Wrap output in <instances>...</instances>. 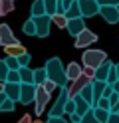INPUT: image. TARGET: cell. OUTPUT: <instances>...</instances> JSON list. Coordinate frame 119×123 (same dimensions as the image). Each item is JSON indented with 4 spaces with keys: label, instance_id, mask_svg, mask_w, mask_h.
I'll list each match as a JSON object with an SVG mask.
<instances>
[{
    "label": "cell",
    "instance_id": "obj_13",
    "mask_svg": "<svg viewBox=\"0 0 119 123\" xmlns=\"http://www.w3.org/2000/svg\"><path fill=\"white\" fill-rule=\"evenodd\" d=\"M105 86L107 83L105 81H91V97H93V103H91V107H95L97 105V101L101 99V95H103V89H105Z\"/></svg>",
    "mask_w": 119,
    "mask_h": 123
},
{
    "label": "cell",
    "instance_id": "obj_1",
    "mask_svg": "<svg viewBox=\"0 0 119 123\" xmlns=\"http://www.w3.org/2000/svg\"><path fill=\"white\" fill-rule=\"evenodd\" d=\"M48 80L54 81L58 87H66L68 86V78H66V68L62 66V60L60 58H50L44 66Z\"/></svg>",
    "mask_w": 119,
    "mask_h": 123
},
{
    "label": "cell",
    "instance_id": "obj_53",
    "mask_svg": "<svg viewBox=\"0 0 119 123\" xmlns=\"http://www.w3.org/2000/svg\"><path fill=\"white\" fill-rule=\"evenodd\" d=\"M12 2H16V0H12Z\"/></svg>",
    "mask_w": 119,
    "mask_h": 123
},
{
    "label": "cell",
    "instance_id": "obj_15",
    "mask_svg": "<svg viewBox=\"0 0 119 123\" xmlns=\"http://www.w3.org/2000/svg\"><path fill=\"white\" fill-rule=\"evenodd\" d=\"M4 95L16 103L20 99V83H4Z\"/></svg>",
    "mask_w": 119,
    "mask_h": 123
},
{
    "label": "cell",
    "instance_id": "obj_51",
    "mask_svg": "<svg viewBox=\"0 0 119 123\" xmlns=\"http://www.w3.org/2000/svg\"><path fill=\"white\" fill-rule=\"evenodd\" d=\"M115 8H117V12H119V6H115Z\"/></svg>",
    "mask_w": 119,
    "mask_h": 123
},
{
    "label": "cell",
    "instance_id": "obj_23",
    "mask_svg": "<svg viewBox=\"0 0 119 123\" xmlns=\"http://www.w3.org/2000/svg\"><path fill=\"white\" fill-rule=\"evenodd\" d=\"M22 32L26 34V36H36V24H34V20H26L24 22V26H22Z\"/></svg>",
    "mask_w": 119,
    "mask_h": 123
},
{
    "label": "cell",
    "instance_id": "obj_18",
    "mask_svg": "<svg viewBox=\"0 0 119 123\" xmlns=\"http://www.w3.org/2000/svg\"><path fill=\"white\" fill-rule=\"evenodd\" d=\"M6 54L8 56H12V58H18V56H22V54H26V48L18 42V44H12V46H6Z\"/></svg>",
    "mask_w": 119,
    "mask_h": 123
},
{
    "label": "cell",
    "instance_id": "obj_21",
    "mask_svg": "<svg viewBox=\"0 0 119 123\" xmlns=\"http://www.w3.org/2000/svg\"><path fill=\"white\" fill-rule=\"evenodd\" d=\"M42 2H44V8H46L48 16H54V14L58 12V2L60 0H42Z\"/></svg>",
    "mask_w": 119,
    "mask_h": 123
},
{
    "label": "cell",
    "instance_id": "obj_49",
    "mask_svg": "<svg viewBox=\"0 0 119 123\" xmlns=\"http://www.w3.org/2000/svg\"><path fill=\"white\" fill-rule=\"evenodd\" d=\"M4 99H6V95H4V93H0V103H2Z\"/></svg>",
    "mask_w": 119,
    "mask_h": 123
},
{
    "label": "cell",
    "instance_id": "obj_30",
    "mask_svg": "<svg viewBox=\"0 0 119 123\" xmlns=\"http://www.w3.org/2000/svg\"><path fill=\"white\" fill-rule=\"evenodd\" d=\"M0 6H2V16H6V14H10L14 10V2L12 0H0Z\"/></svg>",
    "mask_w": 119,
    "mask_h": 123
},
{
    "label": "cell",
    "instance_id": "obj_43",
    "mask_svg": "<svg viewBox=\"0 0 119 123\" xmlns=\"http://www.w3.org/2000/svg\"><path fill=\"white\" fill-rule=\"evenodd\" d=\"M46 123H68V121H66V117H50Z\"/></svg>",
    "mask_w": 119,
    "mask_h": 123
},
{
    "label": "cell",
    "instance_id": "obj_14",
    "mask_svg": "<svg viewBox=\"0 0 119 123\" xmlns=\"http://www.w3.org/2000/svg\"><path fill=\"white\" fill-rule=\"evenodd\" d=\"M111 66H113V64H111L109 60H105L101 66H97V68H95V78H93V80H95V81H105L107 75H109Z\"/></svg>",
    "mask_w": 119,
    "mask_h": 123
},
{
    "label": "cell",
    "instance_id": "obj_16",
    "mask_svg": "<svg viewBox=\"0 0 119 123\" xmlns=\"http://www.w3.org/2000/svg\"><path fill=\"white\" fill-rule=\"evenodd\" d=\"M81 75V66L77 64V62H69L68 68H66V78L68 81H74L75 78H79Z\"/></svg>",
    "mask_w": 119,
    "mask_h": 123
},
{
    "label": "cell",
    "instance_id": "obj_22",
    "mask_svg": "<svg viewBox=\"0 0 119 123\" xmlns=\"http://www.w3.org/2000/svg\"><path fill=\"white\" fill-rule=\"evenodd\" d=\"M46 80H48V75H46V70H44V68L34 70V86H42Z\"/></svg>",
    "mask_w": 119,
    "mask_h": 123
},
{
    "label": "cell",
    "instance_id": "obj_37",
    "mask_svg": "<svg viewBox=\"0 0 119 123\" xmlns=\"http://www.w3.org/2000/svg\"><path fill=\"white\" fill-rule=\"evenodd\" d=\"M95 107H99V109H105V111H111V101H109L107 97H101Z\"/></svg>",
    "mask_w": 119,
    "mask_h": 123
},
{
    "label": "cell",
    "instance_id": "obj_26",
    "mask_svg": "<svg viewBox=\"0 0 119 123\" xmlns=\"http://www.w3.org/2000/svg\"><path fill=\"white\" fill-rule=\"evenodd\" d=\"M79 97H81L83 99V101H87V103H93V97H91V83H89V86H85L81 91H79Z\"/></svg>",
    "mask_w": 119,
    "mask_h": 123
},
{
    "label": "cell",
    "instance_id": "obj_40",
    "mask_svg": "<svg viewBox=\"0 0 119 123\" xmlns=\"http://www.w3.org/2000/svg\"><path fill=\"white\" fill-rule=\"evenodd\" d=\"M99 6H119V0H95Z\"/></svg>",
    "mask_w": 119,
    "mask_h": 123
},
{
    "label": "cell",
    "instance_id": "obj_19",
    "mask_svg": "<svg viewBox=\"0 0 119 123\" xmlns=\"http://www.w3.org/2000/svg\"><path fill=\"white\" fill-rule=\"evenodd\" d=\"M18 74H20V83H34V70H30V68H20Z\"/></svg>",
    "mask_w": 119,
    "mask_h": 123
},
{
    "label": "cell",
    "instance_id": "obj_9",
    "mask_svg": "<svg viewBox=\"0 0 119 123\" xmlns=\"http://www.w3.org/2000/svg\"><path fill=\"white\" fill-rule=\"evenodd\" d=\"M34 95H36V86L34 83H20V99L18 101L22 105L34 103Z\"/></svg>",
    "mask_w": 119,
    "mask_h": 123
},
{
    "label": "cell",
    "instance_id": "obj_10",
    "mask_svg": "<svg viewBox=\"0 0 119 123\" xmlns=\"http://www.w3.org/2000/svg\"><path fill=\"white\" fill-rule=\"evenodd\" d=\"M12 44H18L16 36L12 32V28L8 24H0V46L6 48V46H12Z\"/></svg>",
    "mask_w": 119,
    "mask_h": 123
},
{
    "label": "cell",
    "instance_id": "obj_32",
    "mask_svg": "<svg viewBox=\"0 0 119 123\" xmlns=\"http://www.w3.org/2000/svg\"><path fill=\"white\" fill-rule=\"evenodd\" d=\"M16 60H18L20 68H28V66H30V60H32V56H30V54L26 52V54H22V56H18Z\"/></svg>",
    "mask_w": 119,
    "mask_h": 123
},
{
    "label": "cell",
    "instance_id": "obj_47",
    "mask_svg": "<svg viewBox=\"0 0 119 123\" xmlns=\"http://www.w3.org/2000/svg\"><path fill=\"white\" fill-rule=\"evenodd\" d=\"M115 74H117V80H119V62L115 64Z\"/></svg>",
    "mask_w": 119,
    "mask_h": 123
},
{
    "label": "cell",
    "instance_id": "obj_44",
    "mask_svg": "<svg viewBox=\"0 0 119 123\" xmlns=\"http://www.w3.org/2000/svg\"><path fill=\"white\" fill-rule=\"evenodd\" d=\"M111 93H113V87H111V86H105V89H103V95H101V97H107V99H109Z\"/></svg>",
    "mask_w": 119,
    "mask_h": 123
},
{
    "label": "cell",
    "instance_id": "obj_25",
    "mask_svg": "<svg viewBox=\"0 0 119 123\" xmlns=\"http://www.w3.org/2000/svg\"><path fill=\"white\" fill-rule=\"evenodd\" d=\"M93 109V117L97 119L99 123H105L107 121V117H109V111H105V109H99V107H91Z\"/></svg>",
    "mask_w": 119,
    "mask_h": 123
},
{
    "label": "cell",
    "instance_id": "obj_41",
    "mask_svg": "<svg viewBox=\"0 0 119 123\" xmlns=\"http://www.w3.org/2000/svg\"><path fill=\"white\" fill-rule=\"evenodd\" d=\"M81 74H83V75H87L89 80H93V78H95V70H93V68H81Z\"/></svg>",
    "mask_w": 119,
    "mask_h": 123
},
{
    "label": "cell",
    "instance_id": "obj_5",
    "mask_svg": "<svg viewBox=\"0 0 119 123\" xmlns=\"http://www.w3.org/2000/svg\"><path fill=\"white\" fill-rule=\"evenodd\" d=\"M68 89L66 87H60V95L56 99V103L52 105L50 109V117H63V107H66V101H68Z\"/></svg>",
    "mask_w": 119,
    "mask_h": 123
},
{
    "label": "cell",
    "instance_id": "obj_27",
    "mask_svg": "<svg viewBox=\"0 0 119 123\" xmlns=\"http://www.w3.org/2000/svg\"><path fill=\"white\" fill-rule=\"evenodd\" d=\"M4 83H20V74L18 70H8V75H6V81Z\"/></svg>",
    "mask_w": 119,
    "mask_h": 123
},
{
    "label": "cell",
    "instance_id": "obj_12",
    "mask_svg": "<svg viewBox=\"0 0 119 123\" xmlns=\"http://www.w3.org/2000/svg\"><path fill=\"white\" fill-rule=\"evenodd\" d=\"M99 14H101V18L109 22V24H117L119 22V12L115 6H99Z\"/></svg>",
    "mask_w": 119,
    "mask_h": 123
},
{
    "label": "cell",
    "instance_id": "obj_29",
    "mask_svg": "<svg viewBox=\"0 0 119 123\" xmlns=\"http://www.w3.org/2000/svg\"><path fill=\"white\" fill-rule=\"evenodd\" d=\"M63 16H66L68 20H69V18H77V16H79V6H77V0H75V2L69 6V10H68L66 14H63Z\"/></svg>",
    "mask_w": 119,
    "mask_h": 123
},
{
    "label": "cell",
    "instance_id": "obj_6",
    "mask_svg": "<svg viewBox=\"0 0 119 123\" xmlns=\"http://www.w3.org/2000/svg\"><path fill=\"white\" fill-rule=\"evenodd\" d=\"M48 101H50V93L42 87V86H36V95H34V105H36V115H42Z\"/></svg>",
    "mask_w": 119,
    "mask_h": 123
},
{
    "label": "cell",
    "instance_id": "obj_2",
    "mask_svg": "<svg viewBox=\"0 0 119 123\" xmlns=\"http://www.w3.org/2000/svg\"><path fill=\"white\" fill-rule=\"evenodd\" d=\"M107 60V54L103 50H85L83 56H81V62H83V68H97L101 66L103 62Z\"/></svg>",
    "mask_w": 119,
    "mask_h": 123
},
{
    "label": "cell",
    "instance_id": "obj_52",
    "mask_svg": "<svg viewBox=\"0 0 119 123\" xmlns=\"http://www.w3.org/2000/svg\"><path fill=\"white\" fill-rule=\"evenodd\" d=\"M115 113H119V109H117V111H115Z\"/></svg>",
    "mask_w": 119,
    "mask_h": 123
},
{
    "label": "cell",
    "instance_id": "obj_8",
    "mask_svg": "<svg viewBox=\"0 0 119 123\" xmlns=\"http://www.w3.org/2000/svg\"><path fill=\"white\" fill-rule=\"evenodd\" d=\"M34 20V24H36V36L38 38H46V36H50V26H52V20L48 14H44V16H40V18H32Z\"/></svg>",
    "mask_w": 119,
    "mask_h": 123
},
{
    "label": "cell",
    "instance_id": "obj_28",
    "mask_svg": "<svg viewBox=\"0 0 119 123\" xmlns=\"http://www.w3.org/2000/svg\"><path fill=\"white\" fill-rule=\"evenodd\" d=\"M74 2H75V0H60V2H58V14H66Z\"/></svg>",
    "mask_w": 119,
    "mask_h": 123
},
{
    "label": "cell",
    "instance_id": "obj_20",
    "mask_svg": "<svg viewBox=\"0 0 119 123\" xmlns=\"http://www.w3.org/2000/svg\"><path fill=\"white\" fill-rule=\"evenodd\" d=\"M46 14V8H44V2L42 0H34V4H32V18H40Z\"/></svg>",
    "mask_w": 119,
    "mask_h": 123
},
{
    "label": "cell",
    "instance_id": "obj_50",
    "mask_svg": "<svg viewBox=\"0 0 119 123\" xmlns=\"http://www.w3.org/2000/svg\"><path fill=\"white\" fill-rule=\"evenodd\" d=\"M0 16H2V6H0Z\"/></svg>",
    "mask_w": 119,
    "mask_h": 123
},
{
    "label": "cell",
    "instance_id": "obj_34",
    "mask_svg": "<svg viewBox=\"0 0 119 123\" xmlns=\"http://www.w3.org/2000/svg\"><path fill=\"white\" fill-rule=\"evenodd\" d=\"M71 113H75V101L74 99H68L66 107H63V115H71Z\"/></svg>",
    "mask_w": 119,
    "mask_h": 123
},
{
    "label": "cell",
    "instance_id": "obj_35",
    "mask_svg": "<svg viewBox=\"0 0 119 123\" xmlns=\"http://www.w3.org/2000/svg\"><path fill=\"white\" fill-rule=\"evenodd\" d=\"M79 123H99V121L93 117V109H89L85 115H81V121H79Z\"/></svg>",
    "mask_w": 119,
    "mask_h": 123
},
{
    "label": "cell",
    "instance_id": "obj_38",
    "mask_svg": "<svg viewBox=\"0 0 119 123\" xmlns=\"http://www.w3.org/2000/svg\"><path fill=\"white\" fill-rule=\"evenodd\" d=\"M6 75H8V66H6V62L4 60H0V81H6Z\"/></svg>",
    "mask_w": 119,
    "mask_h": 123
},
{
    "label": "cell",
    "instance_id": "obj_31",
    "mask_svg": "<svg viewBox=\"0 0 119 123\" xmlns=\"http://www.w3.org/2000/svg\"><path fill=\"white\" fill-rule=\"evenodd\" d=\"M14 107H16V103L12 101V99H4V101L0 103V111H4V113H10V111H14Z\"/></svg>",
    "mask_w": 119,
    "mask_h": 123
},
{
    "label": "cell",
    "instance_id": "obj_45",
    "mask_svg": "<svg viewBox=\"0 0 119 123\" xmlns=\"http://www.w3.org/2000/svg\"><path fill=\"white\" fill-rule=\"evenodd\" d=\"M79 121H81V117H79L77 113H71L69 115V123H79Z\"/></svg>",
    "mask_w": 119,
    "mask_h": 123
},
{
    "label": "cell",
    "instance_id": "obj_48",
    "mask_svg": "<svg viewBox=\"0 0 119 123\" xmlns=\"http://www.w3.org/2000/svg\"><path fill=\"white\" fill-rule=\"evenodd\" d=\"M0 93H4V83L0 81Z\"/></svg>",
    "mask_w": 119,
    "mask_h": 123
},
{
    "label": "cell",
    "instance_id": "obj_3",
    "mask_svg": "<svg viewBox=\"0 0 119 123\" xmlns=\"http://www.w3.org/2000/svg\"><path fill=\"white\" fill-rule=\"evenodd\" d=\"M93 80H89V78H87V75H79V78H75L74 81H69L68 83V86H66V89H68V97L69 99H74L75 95H79V91H81L85 86H89V83H91Z\"/></svg>",
    "mask_w": 119,
    "mask_h": 123
},
{
    "label": "cell",
    "instance_id": "obj_46",
    "mask_svg": "<svg viewBox=\"0 0 119 123\" xmlns=\"http://www.w3.org/2000/svg\"><path fill=\"white\" fill-rule=\"evenodd\" d=\"M18 123H32V117H30V115H24V117H22Z\"/></svg>",
    "mask_w": 119,
    "mask_h": 123
},
{
    "label": "cell",
    "instance_id": "obj_4",
    "mask_svg": "<svg viewBox=\"0 0 119 123\" xmlns=\"http://www.w3.org/2000/svg\"><path fill=\"white\" fill-rule=\"evenodd\" d=\"M79 6V16L81 18H91L95 14H99V4L95 0H77Z\"/></svg>",
    "mask_w": 119,
    "mask_h": 123
},
{
    "label": "cell",
    "instance_id": "obj_42",
    "mask_svg": "<svg viewBox=\"0 0 119 123\" xmlns=\"http://www.w3.org/2000/svg\"><path fill=\"white\" fill-rule=\"evenodd\" d=\"M105 123H119V113H113V111H109V117Z\"/></svg>",
    "mask_w": 119,
    "mask_h": 123
},
{
    "label": "cell",
    "instance_id": "obj_7",
    "mask_svg": "<svg viewBox=\"0 0 119 123\" xmlns=\"http://www.w3.org/2000/svg\"><path fill=\"white\" fill-rule=\"evenodd\" d=\"M93 42H97V34L85 28V30H81V32L75 36V42H74V44H75V48L81 50V48H87V46H91Z\"/></svg>",
    "mask_w": 119,
    "mask_h": 123
},
{
    "label": "cell",
    "instance_id": "obj_36",
    "mask_svg": "<svg viewBox=\"0 0 119 123\" xmlns=\"http://www.w3.org/2000/svg\"><path fill=\"white\" fill-rule=\"evenodd\" d=\"M117 81V74H115V66H111V70H109V75H107V80H105V83L107 86H111L113 87V83Z\"/></svg>",
    "mask_w": 119,
    "mask_h": 123
},
{
    "label": "cell",
    "instance_id": "obj_24",
    "mask_svg": "<svg viewBox=\"0 0 119 123\" xmlns=\"http://www.w3.org/2000/svg\"><path fill=\"white\" fill-rule=\"evenodd\" d=\"M50 20H52V24H56L58 28H66V24H68V18L63 16V14H58V12H56L54 16H50Z\"/></svg>",
    "mask_w": 119,
    "mask_h": 123
},
{
    "label": "cell",
    "instance_id": "obj_33",
    "mask_svg": "<svg viewBox=\"0 0 119 123\" xmlns=\"http://www.w3.org/2000/svg\"><path fill=\"white\" fill-rule=\"evenodd\" d=\"M6 66H8V70H20V64H18V60L12 58V56H6Z\"/></svg>",
    "mask_w": 119,
    "mask_h": 123
},
{
    "label": "cell",
    "instance_id": "obj_11",
    "mask_svg": "<svg viewBox=\"0 0 119 123\" xmlns=\"http://www.w3.org/2000/svg\"><path fill=\"white\" fill-rule=\"evenodd\" d=\"M66 30L69 32V36H77L81 30H85V18L81 16H77V18H69L68 20V24H66Z\"/></svg>",
    "mask_w": 119,
    "mask_h": 123
},
{
    "label": "cell",
    "instance_id": "obj_39",
    "mask_svg": "<svg viewBox=\"0 0 119 123\" xmlns=\"http://www.w3.org/2000/svg\"><path fill=\"white\" fill-rule=\"evenodd\" d=\"M42 87H44V89H46V91H48V93H50V95L54 93V91H56V89H58V86H56V83H54V81H50V80H46V81L42 83Z\"/></svg>",
    "mask_w": 119,
    "mask_h": 123
},
{
    "label": "cell",
    "instance_id": "obj_17",
    "mask_svg": "<svg viewBox=\"0 0 119 123\" xmlns=\"http://www.w3.org/2000/svg\"><path fill=\"white\" fill-rule=\"evenodd\" d=\"M74 101H75V113L79 115V117H81V115H85L87 111L91 109V105L87 103V101H83V99L79 97V95H75V97H74Z\"/></svg>",
    "mask_w": 119,
    "mask_h": 123
}]
</instances>
